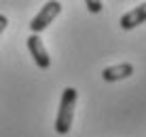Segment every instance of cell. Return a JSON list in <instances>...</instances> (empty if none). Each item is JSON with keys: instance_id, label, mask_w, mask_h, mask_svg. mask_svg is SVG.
<instances>
[{"instance_id": "cell-1", "label": "cell", "mask_w": 146, "mask_h": 137, "mask_svg": "<svg viewBox=\"0 0 146 137\" xmlns=\"http://www.w3.org/2000/svg\"><path fill=\"white\" fill-rule=\"evenodd\" d=\"M76 89L74 87H66L59 99V110H57V118H55V131L59 135H68L74 123V108H76Z\"/></svg>"}, {"instance_id": "cell-2", "label": "cell", "mask_w": 146, "mask_h": 137, "mask_svg": "<svg viewBox=\"0 0 146 137\" xmlns=\"http://www.w3.org/2000/svg\"><path fill=\"white\" fill-rule=\"evenodd\" d=\"M59 13H62V2H57V0H49V2H44V7L40 9V11L36 13V17L30 21L32 34L38 36L40 32H44V30L55 21V17H57Z\"/></svg>"}, {"instance_id": "cell-3", "label": "cell", "mask_w": 146, "mask_h": 137, "mask_svg": "<svg viewBox=\"0 0 146 137\" xmlns=\"http://www.w3.org/2000/svg\"><path fill=\"white\" fill-rule=\"evenodd\" d=\"M28 51H30L32 59L36 61V65L40 70H49L51 68V57H49V51L44 49L40 36H36V34H30L28 36Z\"/></svg>"}, {"instance_id": "cell-4", "label": "cell", "mask_w": 146, "mask_h": 137, "mask_svg": "<svg viewBox=\"0 0 146 137\" xmlns=\"http://www.w3.org/2000/svg\"><path fill=\"white\" fill-rule=\"evenodd\" d=\"M119 23H121V30H125V32H129V30L146 23V2L138 4V7L131 9V11H127L123 17H121Z\"/></svg>"}, {"instance_id": "cell-5", "label": "cell", "mask_w": 146, "mask_h": 137, "mask_svg": "<svg viewBox=\"0 0 146 137\" xmlns=\"http://www.w3.org/2000/svg\"><path fill=\"white\" fill-rule=\"evenodd\" d=\"M133 74V65L131 63H117V65H108V68L102 70V80L104 82H119V80H125Z\"/></svg>"}, {"instance_id": "cell-6", "label": "cell", "mask_w": 146, "mask_h": 137, "mask_svg": "<svg viewBox=\"0 0 146 137\" xmlns=\"http://www.w3.org/2000/svg\"><path fill=\"white\" fill-rule=\"evenodd\" d=\"M85 7H87L89 13H100L104 9V2H100V0H85Z\"/></svg>"}, {"instance_id": "cell-7", "label": "cell", "mask_w": 146, "mask_h": 137, "mask_svg": "<svg viewBox=\"0 0 146 137\" xmlns=\"http://www.w3.org/2000/svg\"><path fill=\"white\" fill-rule=\"evenodd\" d=\"M7 25H9V19H7V15H0V34L7 30Z\"/></svg>"}]
</instances>
